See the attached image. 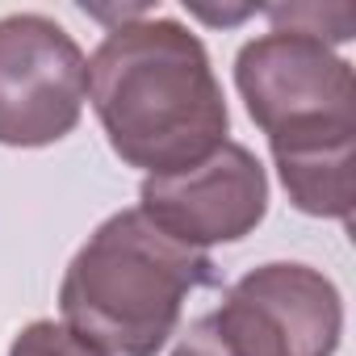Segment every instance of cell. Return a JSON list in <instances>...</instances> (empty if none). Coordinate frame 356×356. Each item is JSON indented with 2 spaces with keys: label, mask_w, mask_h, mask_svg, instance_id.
I'll list each match as a JSON object with an SVG mask.
<instances>
[{
  "label": "cell",
  "mask_w": 356,
  "mask_h": 356,
  "mask_svg": "<svg viewBox=\"0 0 356 356\" xmlns=\"http://www.w3.org/2000/svg\"><path fill=\"white\" fill-rule=\"evenodd\" d=\"M88 101L109 151L147 176L202 163L231 134L206 42L176 17L134 9L88 59Z\"/></svg>",
  "instance_id": "cell-1"
},
{
  "label": "cell",
  "mask_w": 356,
  "mask_h": 356,
  "mask_svg": "<svg viewBox=\"0 0 356 356\" xmlns=\"http://www.w3.org/2000/svg\"><path fill=\"white\" fill-rule=\"evenodd\" d=\"M235 88L248 118L268 134V151L293 210L348 222L356 155L352 63L323 38L268 30L239 47Z\"/></svg>",
  "instance_id": "cell-2"
},
{
  "label": "cell",
  "mask_w": 356,
  "mask_h": 356,
  "mask_svg": "<svg viewBox=\"0 0 356 356\" xmlns=\"http://www.w3.org/2000/svg\"><path fill=\"white\" fill-rule=\"evenodd\" d=\"M214 281L210 252L163 235L138 206L109 214L59 281V323L105 356H155L185 302Z\"/></svg>",
  "instance_id": "cell-3"
},
{
  "label": "cell",
  "mask_w": 356,
  "mask_h": 356,
  "mask_svg": "<svg viewBox=\"0 0 356 356\" xmlns=\"http://www.w3.org/2000/svg\"><path fill=\"white\" fill-rule=\"evenodd\" d=\"M343 298L310 264L273 260L243 273L214 310L197 314L172 356H335Z\"/></svg>",
  "instance_id": "cell-4"
},
{
  "label": "cell",
  "mask_w": 356,
  "mask_h": 356,
  "mask_svg": "<svg viewBox=\"0 0 356 356\" xmlns=\"http://www.w3.org/2000/svg\"><path fill=\"white\" fill-rule=\"evenodd\" d=\"M88 59L47 13L0 17V147H51L80 126Z\"/></svg>",
  "instance_id": "cell-5"
},
{
  "label": "cell",
  "mask_w": 356,
  "mask_h": 356,
  "mask_svg": "<svg viewBox=\"0 0 356 356\" xmlns=\"http://www.w3.org/2000/svg\"><path fill=\"white\" fill-rule=\"evenodd\" d=\"M138 210L163 235L197 252L239 243L268 214V172L243 143L227 138L185 172L147 176L138 185Z\"/></svg>",
  "instance_id": "cell-6"
},
{
  "label": "cell",
  "mask_w": 356,
  "mask_h": 356,
  "mask_svg": "<svg viewBox=\"0 0 356 356\" xmlns=\"http://www.w3.org/2000/svg\"><path fill=\"white\" fill-rule=\"evenodd\" d=\"M264 17L273 22V30L310 34V38H323L327 47L348 42L356 34V13L348 5H273L264 9Z\"/></svg>",
  "instance_id": "cell-7"
},
{
  "label": "cell",
  "mask_w": 356,
  "mask_h": 356,
  "mask_svg": "<svg viewBox=\"0 0 356 356\" xmlns=\"http://www.w3.org/2000/svg\"><path fill=\"white\" fill-rule=\"evenodd\" d=\"M9 356H105V352L92 348L88 339H80L72 327H63L55 318H38L17 331Z\"/></svg>",
  "instance_id": "cell-8"
}]
</instances>
